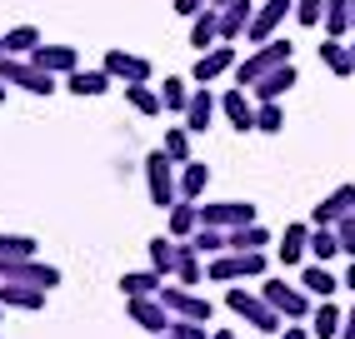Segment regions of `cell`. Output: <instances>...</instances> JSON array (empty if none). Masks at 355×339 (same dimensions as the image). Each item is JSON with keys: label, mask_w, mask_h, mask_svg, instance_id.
I'll return each instance as SVG.
<instances>
[{"label": "cell", "mask_w": 355, "mask_h": 339, "mask_svg": "<svg viewBox=\"0 0 355 339\" xmlns=\"http://www.w3.org/2000/svg\"><path fill=\"white\" fill-rule=\"evenodd\" d=\"M225 309L241 314V320H245L255 334H280V329H286V314H280L266 295H250V289H241V284L225 289Z\"/></svg>", "instance_id": "cell-1"}, {"label": "cell", "mask_w": 355, "mask_h": 339, "mask_svg": "<svg viewBox=\"0 0 355 339\" xmlns=\"http://www.w3.org/2000/svg\"><path fill=\"white\" fill-rule=\"evenodd\" d=\"M291 55H295V45L275 35V40H266V45H250V55H245V60H235L230 75H235V85H245V90H250L260 75H270L275 65H291Z\"/></svg>", "instance_id": "cell-2"}, {"label": "cell", "mask_w": 355, "mask_h": 339, "mask_svg": "<svg viewBox=\"0 0 355 339\" xmlns=\"http://www.w3.org/2000/svg\"><path fill=\"white\" fill-rule=\"evenodd\" d=\"M146 195H150V205H155V210H171V205L180 200L175 160L165 155V145H160V150H150V155H146Z\"/></svg>", "instance_id": "cell-3"}, {"label": "cell", "mask_w": 355, "mask_h": 339, "mask_svg": "<svg viewBox=\"0 0 355 339\" xmlns=\"http://www.w3.org/2000/svg\"><path fill=\"white\" fill-rule=\"evenodd\" d=\"M205 275L216 284H235V280H266V255L260 250H225V255H210Z\"/></svg>", "instance_id": "cell-4"}, {"label": "cell", "mask_w": 355, "mask_h": 339, "mask_svg": "<svg viewBox=\"0 0 355 339\" xmlns=\"http://www.w3.org/2000/svg\"><path fill=\"white\" fill-rule=\"evenodd\" d=\"M260 295H266L286 320H311V289L305 284H286V280H260Z\"/></svg>", "instance_id": "cell-5"}, {"label": "cell", "mask_w": 355, "mask_h": 339, "mask_svg": "<svg viewBox=\"0 0 355 339\" xmlns=\"http://www.w3.org/2000/svg\"><path fill=\"white\" fill-rule=\"evenodd\" d=\"M160 300H165V309H171L175 320H205V324L216 320V304H210L205 295H196L191 284H165Z\"/></svg>", "instance_id": "cell-6"}, {"label": "cell", "mask_w": 355, "mask_h": 339, "mask_svg": "<svg viewBox=\"0 0 355 339\" xmlns=\"http://www.w3.org/2000/svg\"><path fill=\"white\" fill-rule=\"evenodd\" d=\"M0 280H20V284H40V289H55L60 284V270L45 259H0Z\"/></svg>", "instance_id": "cell-7"}, {"label": "cell", "mask_w": 355, "mask_h": 339, "mask_svg": "<svg viewBox=\"0 0 355 339\" xmlns=\"http://www.w3.org/2000/svg\"><path fill=\"white\" fill-rule=\"evenodd\" d=\"M230 70H235V45H230V40H220V45H210V51H200V55H196L191 80H196V85H216L220 75H230Z\"/></svg>", "instance_id": "cell-8"}, {"label": "cell", "mask_w": 355, "mask_h": 339, "mask_svg": "<svg viewBox=\"0 0 355 339\" xmlns=\"http://www.w3.org/2000/svg\"><path fill=\"white\" fill-rule=\"evenodd\" d=\"M125 304H130V324H140L146 334H171V320H175V314L165 309L160 295H140V300H125Z\"/></svg>", "instance_id": "cell-9"}, {"label": "cell", "mask_w": 355, "mask_h": 339, "mask_svg": "<svg viewBox=\"0 0 355 339\" xmlns=\"http://www.w3.org/2000/svg\"><path fill=\"white\" fill-rule=\"evenodd\" d=\"M220 115H225L230 125L245 135V130H255V115H260V105H255V95H250L245 85H230V90L220 95Z\"/></svg>", "instance_id": "cell-10"}, {"label": "cell", "mask_w": 355, "mask_h": 339, "mask_svg": "<svg viewBox=\"0 0 355 339\" xmlns=\"http://www.w3.org/2000/svg\"><path fill=\"white\" fill-rule=\"evenodd\" d=\"M255 220V205L250 200H216V205H200V225H220V230H241Z\"/></svg>", "instance_id": "cell-11"}, {"label": "cell", "mask_w": 355, "mask_h": 339, "mask_svg": "<svg viewBox=\"0 0 355 339\" xmlns=\"http://www.w3.org/2000/svg\"><path fill=\"white\" fill-rule=\"evenodd\" d=\"M105 70L121 85H140V80H150V60L146 55H130V51H105V60H101Z\"/></svg>", "instance_id": "cell-12"}, {"label": "cell", "mask_w": 355, "mask_h": 339, "mask_svg": "<svg viewBox=\"0 0 355 339\" xmlns=\"http://www.w3.org/2000/svg\"><path fill=\"white\" fill-rule=\"evenodd\" d=\"M31 60L40 65V70H51V75H70V70H80V55H76V45H35V51H31Z\"/></svg>", "instance_id": "cell-13"}, {"label": "cell", "mask_w": 355, "mask_h": 339, "mask_svg": "<svg viewBox=\"0 0 355 339\" xmlns=\"http://www.w3.org/2000/svg\"><path fill=\"white\" fill-rule=\"evenodd\" d=\"M355 210V185H336L330 195L311 210V225H336V220H345V214Z\"/></svg>", "instance_id": "cell-14"}, {"label": "cell", "mask_w": 355, "mask_h": 339, "mask_svg": "<svg viewBox=\"0 0 355 339\" xmlns=\"http://www.w3.org/2000/svg\"><path fill=\"white\" fill-rule=\"evenodd\" d=\"M295 80H300V75H295V60H291V65H275L270 75H260V80L250 85V95H255V105H266V100H280Z\"/></svg>", "instance_id": "cell-15"}, {"label": "cell", "mask_w": 355, "mask_h": 339, "mask_svg": "<svg viewBox=\"0 0 355 339\" xmlns=\"http://www.w3.org/2000/svg\"><path fill=\"white\" fill-rule=\"evenodd\" d=\"M45 295L51 289H40V284H20V280H0V304L6 309H40Z\"/></svg>", "instance_id": "cell-16"}, {"label": "cell", "mask_w": 355, "mask_h": 339, "mask_svg": "<svg viewBox=\"0 0 355 339\" xmlns=\"http://www.w3.org/2000/svg\"><path fill=\"white\" fill-rule=\"evenodd\" d=\"M196 230H200V205H196V200H175L171 210H165V235L191 239Z\"/></svg>", "instance_id": "cell-17"}, {"label": "cell", "mask_w": 355, "mask_h": 339, "mask_svg": "<svg viewBox=\"0 0 355 339\" xmlns=\"http://www.w3.org/2000/svg\"><path fill=\"white\" fill-rule=\"evenodd\" d=\"M216 115H220V100L210 95V85H196L191 105H185V125L200 135V130H210V120H216Z\"/></svg>", "instance_id": "cell-18"}, {"label": "cell", "mask_w": 355, "mask_h": 339, "mask_svg": "<svg viewBox=\"0 0 355 339\" xmlns=\"http://www.w3.org/2000/svg\"><path fill=\"white\" fill-rule=\"evenodd\" d=\"M311 230H315V225H286V235H280V245H275V255H280L286 270L311 255Z\"/></svg>", "instance_id": "cell-19"}, {"label": "cell", "mask_w": 355, "mask_h": 339, "mask_svg": "<svg viewBox=\"0 0 355 339\" xmlns=\"http://www.w3.org/2000/svg\"><path fill=\"white\" fill-rule=\"evenodd\" d=\"M191 45H196V51L220 45V10H216V6H205V10L191 15Z\"/></svg>", "instance_id": "cell-20"}, {"label": "cell", "mask_w": 355, "mask_h": 339, "mask_svg": "<svg viewBox=\"0 0 355 339\" xmlns=\"http://www.w3.org/2000/svg\"><path fill=\"white\" fill-rule=\"evenodd\" d=\"M115 85V75H110V70L101 65V70H70V75H65V90L70 95H105Z\"/></svg>", "instance_id": "cell-21"}, {"label": "cell", "mask_w": 355, "mask_h": 339, "mask_svg": "<svg viewBox=\"0 0 355 339\" xmlns=\"http://www.w3.org/2000/svg\"><path fill=\"white\" fill-rule=\"evenodd\" d=\"M320 65H325V70H330L336 80L355 75V55H350V40H330V35H325V45H320Z\"/></svg>", "instance_id": "cell-22"}, {"label": "cell", "mask_w": 355, "mask_h": 339, "mask_svg": "<svg viewBox=\"0 0 355 339\" xmlns=\"http://www.w3.org/2000/svg\"><path fill=\"white\" fill-rule=\"evenodd\" d=\"M250 20H255V10H250V0H235V6H225L220 10V40H245V30H250Z\"/></svg>", "instance_id": "cell-23"}, {"label": "cell", "mask_w": 355, "mask_h": 339, "mask_svg": "<svg viewBox=\"0 0 355 339\" xmlns=\"http://www.w3.org/2000/svg\"><path fill=\"white\" fill-rule=\"evenodd\" d=\"M160 289H165V275H160V270H125V275H121V295H125V300L160 295Z\"/></svg>", "instance_id": "cell-24"}, {"label": "cell", "mask_w": 355, "mask_h": 339, "mask_svg": "<svg viewBox=\"0 0 355 339\" xmlns=\"http://www.w3.org/2000/svg\"><path fill=\"white\" fill-rule=\"evenodd\" d=\"M340 324H345V314L336 309V300H320L311 309V334L315 339H340Z\"/></svg>", "instance_id": "cell-25"}, {"label": "cell", "mask_w": 355, "mask_h": 339, "mask_svg": "<svg viewBox=\"0 0 355 339\" xmlns=\"http://www.w3.org/2000/svg\"><path fill=\"white\" fill-rule=\"evenodd\" d=\"M146 250H150V270L175 275V264H180V239H175V235H155Z\"/></svg>", "instance_id": "cell-26"}, {"label": "cell", "mask_w": 355, "mask_h": 339, "mask_svg": "<svg viewBox=\"0 0 355 339\" xmlns=\"http://www.w3.org/2000/svg\"><path fill=\"white\" fill-rule=\"evenodd\" d=\"M125 100H130V110H135V115H146V120H155V115L165 110L160 90H155L150 80H140V85H125Z\"/></svg>", "instance_id": "cell-27"}, {"label": "cell", "mask_w": 355, "mask_h": 339, "mask_svg": "<svg viewBox=\"0 0 355 339\" xmlns=\"http://www.w3.org/2000/svg\"><path fill=\"white\" fill-rule=\"evenodd\" d=\"M300 284L311 289L315 300H330V295H336V289H345V284H340L336 275H330V264H320V259H315V264H305V275H300Z\"/></svg>", "instance_id": "cell-28"}, {"label": "cell", "mask_w": 355, "mask_h": 339, "mask_svg": "<svg viewBox=\"0 0 355 339\" xmlns=\"http://www.w3.org/2000/svg\"><path fill=\"white\" fill-rule=\"evenodd\" d=\"M325 35L330 40H350L355 35V26H350V0H325Z\"/></svg>", "instance_id": "cell-29"}, {"label": "cell", "mask_w": 355, "mask_h": 339, "mask_svg": "<svg viewBox=\"0 0 355 339\" xmlns=\"http://www.w3.org/2000/svg\"><path fill=\"white\" fill-rule=\"evenodd\" d=\"M311 255H315L320 264H330L336 255H345V245H340V230H336V225H315V230H311Z\"/></svg>", "instance_id": "cell-30"}, {"label": "cell", "mask_w": 355, "mask_h": 339, "mask_svg": "<svg viewBox=\"0 0 355 339\" xmlns=\"http://www.w3.org/2000/svg\"><path fill=\"white\" fill-rule=\"evenodd\" d=\"M205 185H210V165L191 160V165L180 170V200H200V195H205Z\"/></svg>", "instance_id": "cell-31"}, {"label": "cell", "mask_w": 355, "mask_h": 339, "mask_svg": "<svg viewBox=\"0 0 355 339\" xmlns=\"http://www.w3.org/2000/svg\"><path fill=\"white\" fill-rule=\"evenodd\" d=\"M191 125H165V155H171L175 165H191Z\"/></svg>", "instance_id": "cell-32"}, {"label": "cell", "mask_w": 355, "mask_h": 339, "mask_svg": "<svg viewBox=\"0 0 355 339\" xmlns=\"http://www.w3.org/2000/svg\"><path fill=\"white\" fill-rule=\"evenodd\" d=\"M191 80H180V75H165V85H160V100H165V110H175V115H185V105H191Z\"/></svg>", "instance_id": "cell-33"}, {"label": "cell", "mask_w": 355, "mask_h": 339, "mask_svg": "<svg viewBox=\"0 0 355 339\" xmlns=\"http://www.w3.org/2000/svg\"><path fill=\"white\" fill-rule=\"evenodd\" d=\"M266 245H270V230L255 225V220L241 225V230H230V250H241V255H245V250H266Z\"/></svg>", "instance_id": "cell-34"}, {"label": "cell", "mask_w": 355, "mask_h": 339, "mask_svg": "<svg viewBox=\"0 0 355 339\" xmlns=\"http://www.w3.org/2000/svg\"><path fill=\"white\" fill-rule=\"evenodd\" d=\"M40 45V30L35 26H10L6 30V55H31Z\"/></svg>", "instance_id": "cell-35"}, {"label": "cell", "mask_w": 355, "mask_h": 339, "mask_svg": "<svg viewBox=\"0 0 355 339\" xmlns=\"http://www.w3.org/2000/svg\"><path fill=\"white\" fill-rule=\"evenodd\" d=\"M255 130H260V135H280V130H286V110H280V100H266V105H260Z\"/></svg>", "instance_id": "cell-36"}, {"label": "cell", "mask_w": 355, "mask_h": 339, "mask_svg": "<svg viewBox=\"0 0 355 339\" xmlns=\"http://www.w3.org/2000/svg\"><path fill=\"white\" fill-rule=\"evenodd\" d=\"M35 239L31 235H0V259H31Z\"/></svg>", "instance_id": "cell-37"}, {"label": "cell", "mask_w": 355, "mask_h": 339, "mask_svg": "<svg viewBox=\"0 0 355 339\" xmlns=\"http://www.w3.org/2000/svg\"><path fill=\"white\" fill-rule=\"evenodd\" d=\"M171 339H210L205 320H171Z\"/></svg>", "instance_id": "cell-38"}, {"label": "cell", "mask_w": 355, "mask_h": 339, "mask_svg": "<svg viewBox=\"0 0 355 339\" xmlns=\"http://www.w3.org/2000/svg\"><path fill=\"white\" fill-rule=\"evenodd\" d=\"M295 20L300 26H320L325 20V0H295Z\"/></svg>", "instance_id": "cell-39"}, {"label": "cell", "mask_w": 355, "mask_h": 339, "mask_svg": "<svg viewBox=\"0 0 355 339\" xmlns=\"http://www.w3.org/2000/svg\"><path fill=\"white\" fill-rule=\"evenodd\" d=\"M336 230H340V245H345V255L355 259V210L345 214V220H336Z\"/></svg>", "instance_id": "cell-40"}, {"label": "cell", "mask_w": 355, "mask_h": 339, "mask_svg": "<svg viewBox=\"0 0 355 339\" xmlns=\"http://www.w3.org/2000/svg\"><path fill=\"white\" fill-rule=\"evenodd\" d=\"M205 6H210V0H175V6H171V10H175V15H185V20H191V15H196V10H205Z\"/></svg>", "instance_id": "cell-41"}, {"label": "cell", "mask_w": 355, "mask_h": 339, "mask_svg": "<svg viewBox=\"0 0 355 339\" xmlns=\"http://www.w3.org/2000/svg\"><path fill=\"white\" fill-rule=\"evenodd\" d=\"M275 339H311V329H305L300 320H286V329H280Z\"/></svg>", "instance_id": "cell-42"}, {"label": "cell", "mask_w": 355, "mask_h": 339, "mask_svg": "<svg viewBox=\"0 0 355 339\" xmlns=\"http://www.w3.org/2000/svg\"><path fill=\"white\" fill-rule=\"evenodd\" d=\"M340 339H355V304H350V314H345V324H340Z\"/></svg>", "instance_id": "cell-43"}, {"label": "cell", "mask_w": 355, "mask_h": 339, "mask_svg": "<svg viewBox=\"0 0 355 339\" xmlns=\"http://www.w3.org/2000/svg\"><path fill=\"white\" fill-rule=\"evenodd\" d=\"M345 289H350V295H355V259H350V270H345V280H340Z\"/></svg>", "instance_id": "cell-44"}, {"label": "cell", "mask_w": 355, "mask_h": 339, "mask_svg": "<svg viewBox=\"0 0 355 339\" xmlns=\"http://www.w3.org/2000/svg\"><path fill=\"white\" fill-rule=\"evenodd\" d=\"M210 339H235V334H230V329H216V334H210Z\"/></svg>", "instance_id": "cell-45"}, {"label": "cell", "mask_w": 355, "mask_h": 339, "mask_svg": "<svg viewBox=\"0 0 355 339\" xmlns=\"http://www.w3.org/2000/svg\"><path fill=\"white\" fill-rule=\"evenodd\" d=\"M210 6H216V10H225V6H235V0H210Z\"/></svg>", "instance_id": "cell-46"}, {"label": "cell", "mask_w": 355, "mask_h": 339, "mask_svg": "<svg viewBox=\"0 0 355 339\" xmlns=\"http://www.w3.org/2000/svg\"><path fill=\"white\" fill-rule=\"evenodd\" d=\"M6 90H10V85H6V80H0V105H6Z\"/></svg>", "instance_id": "cell-47"}, {"label": "cell", "mask_w": 355, "mask_h": 339, "mask_svg": "<svg viewBox=\"0 0 355 339\" xmlns=\"http://www.w3.org/2000/svg\"><path fill=\"white\" fill-rule=\"evenodd\" d=\"M350 26H355V0H350Z\"/></svg>", "instance_id": "cell-48"}, {"label": "cell", "mask_w": 355, "mask_h": 339, "mask_svg": "<svg viewBox=\"0 0 355 339\" xmlns=\"http://www.w3.org/2000/svg\"><path fill=\"white\" fill-rule=\"evenodd\" d=\"M0 55H6V35H0Z\"/></svg>", "instance_id": "cell-49"}, {"label": "cell", "mask_w": 355, "mask_h": 339, "mask_svg": "<svg viewBox=\"0 0 355 339\" xmlns=\"http://www.w3.org/2000/svg\"><path fill=\"white\" fill-rule=\"evenodd\" d=\"M0 320H6V304H0Z\"/></svg>", "instance_id": "cell-50"}, {"label": "cell", "mask_w": 355, "mask_h": 339, "mask_svg": "<svg viewBox=\"0 0 355 339\" xmlns=\"http://www.w3.org/2000/svg\"><path fill=\"white\" fill-rule=\"evenodd\" d=\"M155 339H171V334H155Z\"/></svg>", "instance_id": "cell-51"}, {"label": "cell", "mask_w": 355, "mask_h": 339, "mask_svg": "<svg viewBox=\"0 0 355 339\" xmlns=\"http://www.w3.org/2000/svg\"><path fill=\"white\" fill-rule=\"evenodd\" d=\"M350 55H355V40H350Z\"/></svg>", "instance_id": "cell-52"}]
</instances>
